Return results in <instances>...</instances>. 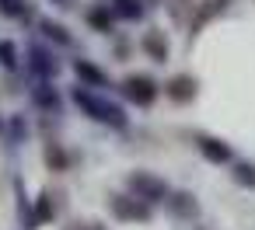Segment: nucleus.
Returning a JSON list of instances; mask_svg holds the SVG:
<instances>
[{
  "instance_id": "nucleus-1",
  "label": "nucleus",
  "mask_w": 255,
  "mask_h": 230,
  "mask_svg": "<svg viewBox=\"0 0 255 230\" xmlns=\"http://www.w3.org/2000/svg\"><path fill=\"white\" fill-rule=\"evenodd\" d=\"M126 87H129V98H136V101H150L154 98V87H150L147 77H129Z\"/></svg>"
},
{
  "instance_id": "nucleus-2",
  "label": "nucleus",
  "mask_w": 255,
  "mask_h": 230,
  "mask_svg": "<svg viewBox=\"0 0 255 230\" xmlns=\"http://www.w3.org/2000/svg\"><path fill=\"white\" fill-rule=\"evenodd\" d=\"M192 91H196L192 77H175V80H171V87H168V94H171L175 101H189V98H192Z\"/></svg>"
},
{
  "instance_id": "nucleus-3",
  "label": "nucleus",
  "mask_w": 255,
  "mask_h": 230,
  "mask_svg": "<svg viewBox=\"0 0 255 230\" xmlns=\"http://www.w3.org/2000/svg\"><path fill=\"white\" fill-rule=\"evenodd\" d=\"M203 150H206L213 160H224V157H227V150H224V147H217L213 140H203Z\"/></svg>"
}]
</instances>
